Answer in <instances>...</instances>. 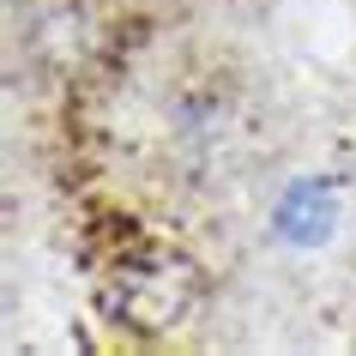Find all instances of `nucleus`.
Returning a JSON list of instances; mask_svg holds the SVG:
<instances>
[{"label":"nucleus","instance_id":"nucleus-1","mask_svg":"<svg viewBox=\"0 0 356 356\" xmlns=\"http://www.w3.org/2000/svg\"><path fill=\"white\" fill-rule=\"evenodd\" d=\"M272 224H278L284 242H296V248H320V242L338 229V193L326 188V181H314V175H302V181H290V188L278 193V206H272Z\"/></svg>","mask_w":356,"mask_h":356}]
</instances>
